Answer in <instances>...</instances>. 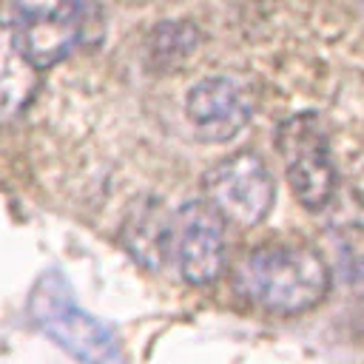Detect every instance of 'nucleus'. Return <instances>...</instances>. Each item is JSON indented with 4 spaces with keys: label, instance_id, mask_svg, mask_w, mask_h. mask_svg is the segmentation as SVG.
<instances>
[{
    "label": "nucleus",
    "instance_id": "f257e3e1",
    "mask_svg": "<svg viewBox=\"0 0 364 364\" xmlns=\"http://www.w3.org/2000/svg\"><path fill=\"white\" fill-rule=\"evenodd\" d=\"M233 284L264 313L296 316L327 296L330 267L307 245H262L236 264Z\"/></svg>",
    "mask_w": 364,
    "mask_h": 364
},
{
    "label": "nucleus",
    "instance_id": "f03ea898",
    "mask_svg": "<svg viewBox=\"0 0 364 364\" xmlns=\"http://www.w3.org/2000/svg\"><path fill=\"white\" fill-rule=\"evenodd\" d=\"M276 151L299 205L307 210H324L338 191V171L318 114L301 111L282 119L276 128Z\"/></svg>",
    "mask_w": 364,
    "mask_h": 364
},
{
    "label": "nucleus",
    "instance_id": "7ed1b4c3",
    "mask_svg": "<svg viewBox=\"0 0 364 364\" xmlns=\"http://www.w3.org/2000/svg\"><path fill=\"white\" fill-rule=\"evenodd\" d=\"M202 193L225 225L256 228L273 208L276 182L259 154L236 151L205 171Z\"/></svg>",
    "mask_w": 364,
    "mask_h": 364
},
{
    "label": "nucleus",
    "instance_id": "20e7f679",
    "mask_svg": "<svg viewBox=\"0 0 364 364\" xmlns=\"http://www.w3.org/2000/svg\"><path fill=\"white\" fill-rule=\"evenodd\" d=\"M14 37L43 71L65 60L85 31L82 0H14Z\"/></svg>",
    "mask_w": 364,
    "mask_h": 364
},
{
    "label": "nucleus",
    "instance_id": "39448f33",
    "mask_svg": "<svg viewBox=\"0 0 364 364\" xmlns=\"http://www.w3.org/2000/svg\"><path fill=\"white\" fill-rule=\"evenodd\" d=\"M31 313L37 324L71 355L85 364H111L114 358V336L94 316L80 310L65 287L57 279H43L40 290L31 299Z\"/></svg>",
    "mask_w": 364,
    "mask_h": 364
},
{
    "label": "nucleus",
    "instance_id": "423d86ee",
    "mask_svg": "<svg viewBox=\"0 0 364 364\" xmlns=\"http://www.w3.org/2000/svg\"><path fill=\"white\" fill-rule=\"evenodd\" d=\"M185 114L199 139L228 142L250 125L256 114V88L239 74L205 77L188 91Z\"/></svg>",
    "mask_w": 364,
    "mask_h": 364
},
{
    "label": "nucleus",
    "instance_id": "0eeeda50",
    "mask_svg": "<svg viewBox=\"0 0 364 364\" xmlns=\"http://www.w3.org/2000/svg\"><path fill=\"white\" fill-rule=\"evenodd\" d=\"M171 262L191 284H210L225 270V222L205 199H191L173 213Z\"/></svg>",
    "mask_w": 364,
    "mask_h": 364
},
{
    "label": "nucleus",
    "instance_id": "6e6552de",
    "mask_svg": "<svg viewBox=\"0 0 364 364\" xmlns=\"http://www.w3.org/2000/svg\"><path fill=\"white\" fill-rule=\"evenodd\" d=\"M117 236L131 259H136L148 270H162L171 262L173 213L165 210L162 199L139 196L128 205Z\"/></svg>",
    "mask_w": 364,
    "mask_h": 364
},
{
    "label": "nucleus",
    "instance_id": "1a4fd4ad",
    "mask_svg": "<svg viewBox=\"0 0 364 364\" xmlns=\"http://www.w3.org/2000/svg\"><path fill=\"white\" fill-rule=\"evenodd\" d=\"M43 71L20 48L11 23L0 20V122H14L34 102Z\"/></svg>",
    "mask_w": 364,
    "mask_h": 364
},
{
    "label": "nucleus",
    "instance_id": "9d476101",
    "mask_svg": "<svg viewBox=\"0 0 364 364\" xmlns=\"http://www.w3.org/2000/svg\"><path fill=\"white\" fill-rule=\"evenodd\" d=\"M199 46V28L193 23L168 20L151 28L145 40V65L154 74H173L179 71Z\"/></svg>",
    "mask_w": 364,
    "mask_h": 364
}]
</instances>
